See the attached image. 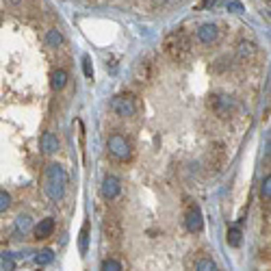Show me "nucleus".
I'll use <instances>...</instances> for the list:
<instances>
[{
	"label": "nucleus",
	"mask_w": 271,
	"mask_h": 271,
	"mask_svg": "<svg viewBox=\"0 0 271 271\" xmlns=\"http://www.w3.org/2000/svg\"><path fill=\"white\" fill-rule=\"evenodd\" d=\"M65 187H67V174L65 169L59 165V163H50L46 167L44 174V191L52 202H59L65 196Z\"/></svg>",
	"instance_id": "nucleus-1"
},
{
	"label": "nucleus",
	"mask_w": 271,
	"mask_h": 271,
	"mask_svg": "<svg viewBox=\"0 0 271 271\" xmlns=\"http://www.w3.org/2000/svg\"><path fill=\"white\" fill-rule=\"evenodd\" d=\"M163 50L172 61L176 63H182V61H187L191 57V40L189 35L184 33V30H174V33H169L165 37V42H163Z\"/></svg>",
	"instance_id": "nucleus-2"
},
{
	"label": "nucleus",
	"mask_w": 271,
	"mask_h": 271,
	"mask_svg": "<svg viewBox=\"0 0 271 271\" xmlns=\"http://www.w3.org/2000/svg\"><path fill=\"white\" fill-rule=\"evenodd\" d=\"M106 150L113 159H118V161H128L130 157H133V145H130L128 139L124 135H120V133H113L111 137H108Z\"/></svg>",
	"instance_id": "nucleus-3"
},
{
	"label": "nucleus",
	"mask_w": 271,
	"mask_h": 271,
	"mask_svg": "<svg viewBox=\"0 0 271 271\" xmlns=\"http://www.w3.org/2000/svg\"><path fill=\"white\" fill-rule=\"evenodd\" d=\"M223 165H226V145H223L221 141H217L211 145V150H208L206 154V169L208 174H219Z\"/></svg>",
	"instance_id": "nucleus-4"
},
{
	"label": "nucleus",
	"mask_w": 271,
	"mask_h": 271,
	"mask_svg": "<svg viewBox=\"0 0 271 271\" xmlns=\"http://www.w3.org/2000/svg\"><path fill=\"white\" fill-rule=\"evenodd\" d=\"M111 108L115 115H120V118H133V115L137 113V100L133 94H118L113 98L111 102Z\"/></svg>",
	"instance_id": "nucleus-5"
},
{
	"label": "nucleus",
	"mask_w": 271,
	"mask_h": 271,
	"mask_svg": "<svg viewBox=\"0 0 271 271\" xmlns=\"http://www.w3.org/2000/svg\"><path fill=\"white\" fill-rule=\"evenodd\" d=\"M235 106L237 104L230 96H219V94L208 96V108H211L215 115H219V118H228V115L235 111Z\"/></svg>",
	"instance_id": "nucleus-6"
},
{
	"label": "nucleus",
	"mask_w": 271,
	"mask_h": 271,
	"mask_svg": "<svg viewBox=\"0 0 271 271\" xmlns=\"http://www.w3.org/2000/svg\"><path fill=\"white\" fill-rule=\"evenodd\" d=\"M184 228H187L191 235H200L204 230V215L198 206H189L187 213H184Z\"/></svg>",
	"instance_id": "nucleus-7"
},
{
	"label": "nucleus",
	"mask_w": 271,
	"mask_h": 271,
	"mask_svg": "<svg viewBox=\"0 0 271 271\" xmlns=\"http://www.w3.org/2000/svg\"><path fill=\"white\" fill-rule=\"evenodd\" d=\"M135 81L141 85H150L154 81V63L152 59H139V63L135 65Z\"/></svg>",
	"instance_id": "nucleus-8"
},
{
	"label": "nucleus",
	"mask_w": 271,
	"mask_h": 271,
	"mask_svg": "<svg viewBox=\"0 0 271 271\" xmlns=\"http://www.w3.org/2000/svg\"><path fill=\"white\" fill-rule=\"evenodd\" d=\"M100 193H102L104 200H118L120 193H122V182H120V178H118V176H111V174L104 176L102 187H100Z\"/></svg>",
	"instance_id": "nucleus-9"
},
{
	"label": "nucleus",
	"mask_w": 271,
	"mask_h": 271,
	"mask_svg": "<svg viewBox=\"0 0 271 271\" xmlns=\"http://www.w3.org/2000/svg\"><path fill=\"white\" fill-rule=\"evenodd\" d=\"M102 230H104V237L108 239V241H113V243H118L120 239H122V235H124V228H122L120 219H118V217H113V215L104 217Z\"/></svg>",
	"instance_id": "nucleus-10"
},
{
	"label": "nucleus",
	"mask_w": 271,
	"mask_h": 271,
	"mask_svg": "<svg viewBox=\"0 0 271 271\" xmlns=\"http://www.w3.org/2000/svg\"><path fill=\"white\" fill-rule=\"evenodd\" d=\"M54 230H57V221H54L52 217H44V219H40V223L35 226L33 237L37 241H46V239H50L54 235Z\"/></svg>",
	"instance_id": "nucleus-11"
},
{
	"label": "nucleus",
	"mask_w": 271,
	"mask_h": 271,
	"mask_svg": "<svg viewBox=\"0 0 271 271\" xmlns=\"http://www.w3.org/2000/svg\"><path fill=\"white\" fill-rule=\"evenodd\" d=\"M198 42L204 44V46H211L217 42V37H219V28H217V24H213V22H206V24H202L198 28Z\"/></svg>",
	"instance_id": "nucleus-12"
},
{
	"label": "nucleus",
	"mask_w": 271,
	"mask_h": 271,
	"mask_svg": "<svg viewBox=\"0 0 271 271\" xmlns=\"http://www.w3.org/2000/svg\"><path fill=\"white\" fill-rule=\"evenodd\" d=\"M256 57V46H254V42H239L237 46V59L241 61V63H250V61Z\"/></svg>",
	"instance_id": "nucleus-13"
},
{
	"label": "nucleus",
	"mask_w": 271,
	"mask_h": 271,
	"mask_svg": "<svg viewBox=\"0 0 271 271\" xmlns=\"http://www.w3.org/2000/svg\"><path fill=\"white\" fill-rule=\"evenodd\" d=\"M40 145H42V152L44 154H54V152H59V145L61 143H59V139H57V135H54V133H44Z\"/></svg>",
	"instance_id": "nucleus-14"
},
{
	"label": "nucleus",
	"mask_w": 271,
	"mask_h": 271,
	"mask_svg": "<svg viewBox=\"0 0 271 271\" xmlns=\"http://www.w3.org/2000/svg\"><path fill=\"white\" fill-rule=\"evenodd\" d=\"M67 81H69V76H67V72L65 69H61V67H57V69H52L50 72V87L54 89V91H61L67 85Z\"/></svg>",
	"instance_id": "nucleus-15"
},
{
	"label": "nucleus",
	"mask_w": 271,
	"mask_h": 271,
	"mask_svg": "<svg viewBox=\"0 0 271 271\" xmlns=\"http://www.w3.org/2000/svg\"><path fill=\"white\" fill-rule=\"evenodd\" d=\"M30 230H35L33 219H30L28 215H20L18 219H15V232H18V235H22V237H26Z\"/></svg>",
	"instance_id": "nucleus-16"
},
{
	"label": "nucleus",
	"mask_w": 271,
	"mask_h": 271,
	"mask_svg": "<svg viewBox=\"0 0 271 271\" xmlns=\"http://www.w3.org/2000/svg\"><path fill=\"white\" fill-rule=\"evenodd\" d=\"M46 46H50V48H59V46H63V35H61L59 28H50L48 33H46Z\"/></svg>",
	"instance_id": "nucleus-17"
},
{
	"label": "nucleus",
	"mask_w": 271,
	"mask_h": 271,
	"mask_svg": "<svg viewBox=\"0 0 271 271\" xmlns=\"http://www.w3.org/2000/svg\"><path fill=\"white\" fill-rule=\"evenodd\" d=\"M87 247H89V221H85L83 228H81V235H79V250H81V254H87Z\"/></svg>",
	"instance_id": "nucleus-18"
},
{
	"label": "nucleus",
	"mask_w": 271,
	"mask_h": 271,
	"mask_svg": "<svg viewBox=\"0 0 271 271\" xmlns=\"http://www.w3.org/2000/svg\"><path fill=\"white\" fill-rule=\"evenodd\" d=\"M52 260H54V252L48 250V247H46V250H40V252L35 254V265H40V267L50 265Z\"/></svg>",
	"instance_id": "nucleus-19"
},
{
	"label": "nucleus",
	"mask_w": 271,
	"mask_h": 271,
	"mask_svg": "<svg viewBox=\"0 0 271 271\" xmlns=\"http://www.w3.org/2000/svg\"><path fill=\"white\" fill-rule=\"evenodd\" d=\"M196 271H219V265H217L213 258L204 256V258H200L196 262Z\"/></svg>",
	"instance_id": "nucleus-20"
},
{
	"label": "nucleus",
	"mask_w": 271,
	"mask_h": 271,
	"mask_svg": "<svg viewBox=\"0 0 271 271\" xmlns=\"http://www.w3.org/2000/svg\"><path fill=\"white\" fill-rule=\"evenodd\" d=\"M226 241H228V245H230V247H239V245H241V230L235 228V226L228 228Z\"/></svg>",
	"instance_id": "nucleus-21"
},
{
	"label": "nucleus",
	"mask_w": 271,
	"mask_h": 271,
	"mask_svg": "<svg viewBox=\"0 0 271 271\" xmlns=\"http://www.w3.org/2000/svg\"><path fill=\"white\" fill-rule=\"evenodd\" d=\"M260 198L267 200V202H271V174H267L265 178H262V182H260Z\"/></svg>",
	"instance_id": "nucleus-22"
},
{
	"label": "nucleus",
	"mask_w": 271,
	"mask_h": 271,
	"mask_svg": "<svg viewBox=\"0 0 271 271\" xmlns=\"http://www.w3.org/2000/svg\"><path fill=\"white\" fill-rule=\"evenodd\" d=\"M100 271H124V267H122V262L118 258H104Z\"/></svg>",
	"instance_id": "nucleus-23"
},
{
	"label": "nucleus",
	"mask_w": 271,
	"mask_h": 271,
	"mask_svg": "<svg viewBox=\"0 0 271 271\" xmlns=\"http://www.w3.org/2000/svg\"><path fill=\"white\" fill-rule=\"evenodd\" d=\"M9 208H11V196H9V191H0V213H7V211H9Z\"/></svg>",
	"instance_id": "nucleus-24"
},
{
	"label": "nucleus",
	"mask_w": 271,
	"mask_h": 271,
	"mask_svg": "<svg viewBox=\"0 0 271 271\" xmlns=\"http://www.w3.org/2000/svg\"><path fill=\"white\" fill-rule=\"evenodd\" d=\"M0 265H3V271H13L15 269V260H13V256L9 252L3 254V262H0Z\"/></svg>",
	"instance_id": "nucleus-25"
},
{
	"label": "nucleus",
	"mask_w": 271,
	"mask_h": 271,
	"mask_svg": "<svg viewBox=\"0 0 271 271\" xmlns=\"http://www.w3.org/2000/svg\"><path fill=\"white\" fill-rule=\"evenodd\" d=\"M83 69H85V76H87V79L94 76V67H91V59L89 57H83Z\"/></svg>",
	"instance_id": "nucleus-26"
},
{
	"label": "nucleus",
	"mask_w": 271,
	"mask_h": 271,
	"mask_svg": "<svg viewBox=\"0 0 271 271\" xmlns=\"http://www.w3.org/2000/svg\"><path fill=\"white\" fill-rule=\"evenodd\" d=\"M226 7H228V9H232L235 13H241V11H243V5L239 3V0H228Z\"/></svg>",
	"instance_id": "nucleus-27"
},
{
	"label": "nucleus",
	"mask_w": 271,
	"mask_h": 271,
	"mask_svg": "<svg viewBox=\"0 0 271 271\" xmlns=\"http://www.w3.org/2000/svg\"><path fill=\"white\" fill-rule=\"evenodd\" d=\"M215 3H217V0H202V7L206 9V7H211V5H215Z\"/></svg>",
	"instance_id": "nucleus-28"
},
{
	"label": "nucleus",
	"mask_w": 271,
	"mask_h": 271,
	"mask_svg": "<svg viewBox=\"0 0 271 271\" xmlns=\"http://www.w3.org/2000/svg\"><path fill=\"white\" fill-rule=\"evenodd\" d=\"M163 3H169V5H172V3H178V0H163Z\"/></svg>",
	"instance_id": "nucleus-29"
}]
</instances>
